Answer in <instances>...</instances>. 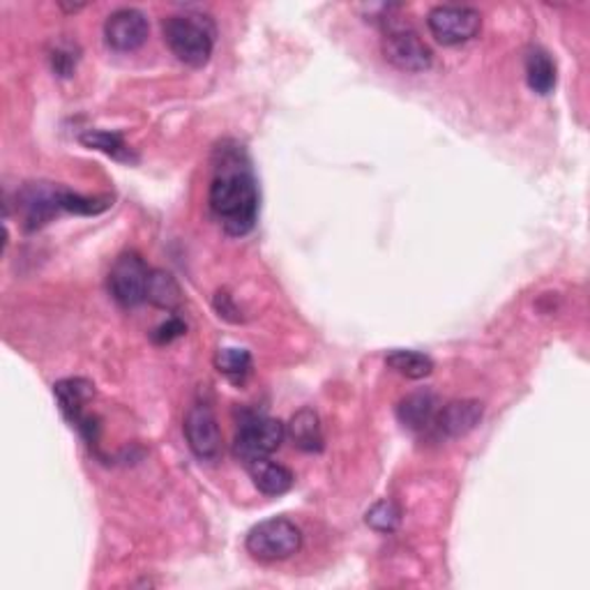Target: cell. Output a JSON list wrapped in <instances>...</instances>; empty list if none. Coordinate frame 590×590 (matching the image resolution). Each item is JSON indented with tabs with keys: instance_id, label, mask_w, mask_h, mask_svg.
I'll list each match as a JSON object with an SVG mask.
<instances>
[{
	"instance_id": "10",
	"label": "cell",
	"mask_w": 590,
	"mask_h": 590,
	"mask_svg": "<svg viewBox=\"0 0 590 590\" xmlns=\"http://www.w3.org/2000/svg\"><path fill=\"white\" fill-rule=\"evenodd\" d=\"M53 394H56L59 407L63 415L76 426L82 436L88 441V445L97 443V424L93 418L86 415V407L95 397V386L86 379H63L53 386Z\"/></svg>"
},
{
	"instance_id": "8",
	"label": "cell",
	"mask_w": 590,
	"mask_h": 590,
	"mask_svg": "<svg viewBox=\"0 0 590 590\" xmlns=\"http://www.w3.org/2000/svg\"><path fill=\"white\" fill-rule=\"evenodd\" d=\"M426 25L439 44L457 46L471 42L480 33L482 17L468 6H439L429 12Z\"/></svg>"
},
{
	"instance_id": "6",
	"label": "cell",
	"mask_w": 590,
	"mask_h": 590,
	"mask_svg": "<svg viewBox=\"0 0 590 590\" xmlns=\"http://www.w3.org/2000/svg\"><path fill=\"white\" fill-rule=\"evenodd\" d=\"M383 56L392 67L409 74L426 72L434 63V53L422 42V38L413 29H409V25L394 21L386 23Z\"/></svg>"
},
{
	"instance_id": "3",
	"label": "cell",
	"mask_w": 590,
	"mask_h": 590,
	"mask_svg": "<svg viewBox=\"0 0 590 590\" xmlns=\"http://www.w3.org/2000/svg\"><path fill=\"white\" fill-rule=\"evenodd\" d=\"M162 35L180 63L203 67L212 56L218 29H214L212 19L201 12H182L165 19Z\"/></svg>"
},
{
	"instance_id": "14",
	"label": "cell",
	"mask_w": 590,
	"mask_h": 590,
	"mask_svg": "<svg viewBox=\"0 0 590 590\" xmlns=\"http://www.w3.org/2000/svg\"><path fill=\"white\" fill-rule=\"evenodd\" d=\"M526 82L528 88L538 95H549L556 88L558 70L551 53L542 46H533L526 56Z\"/></svg>"
},
{
	"instance_id": "13",
	"label": "cell",
	"mask_w": 590,
	"mask_h": 590,
	"mask_svg": "<svg viewBox=\"0 0 590 590\" xmlns=\"http://www.w3.org/2000/svg\"><path fill=\"white\" fill-rule=\"evenodd\" d=\"M439 413V397L432 390H418L407 394L397 404V420L404 424L409 432H426L434 424Z\"/></svg>"
},
{
	"instance_id": "1",
	"label": "cell",
	"mask_w": 590,
	"mask_h": 590,
	"mask_svg": "<svg viewBox=\"0 0 590 590\" xmlns=\"http://www.w3.org/2000/svg\"><path fill=\"white\" fill-rule=\"evenodd\" d=\"M208 206L224 233L233 238L247 235L259 222V182L245 148L235 141H224L214 150Z\"/></svg>"
},
{
	"instance_id": "15",
	"label": "cell",
	"mask_w": 590,
	"mask_h": 590,
	"mask_svg": "<svg viewBox=\"0 0 590 590\" xmlns=\"http://www.w3.org/2000/svg\"><path fill=\"white\" fill-rule=\"evenodd\" d=\"M286 434L291 436L293 445L303 452H320L324 450V426L316 411L301 409L286 424Z\"/></svg>"
},
{
	"instance_id": "18",
	"label": "cell",
	"mask_w": 590,
	"mask_h": 590,
	"mask_svg": "<svg viewBox=\"0 0 590 590\" xmlns=\"http://www.w3.org/2000/svg\"><path fill=\"white\" fill-rule=\"evenodd\" d=\"M386 365L397 371L399 377L411 379V381H420L426 379L429 373L434 371V360L429 358L426 354L420 351H409V348H394L386 356Z\"/></svg>"
},
{
	"instance_id": "21",
	"label": "cell",
	"mask_w": 590,
	"mask_h": 590,
	"mask_svg": "<svg viewBox=\"0 0 590 590\" xmlns=\"http://www.w3.org/2000/svg\"><path fill=\"white\" fill-rule=\"evenodd\" d=\"M367 526L377 533H394L401 524V509L394 501L381 498L367 509Z\"/></svg>"
},
{
	"instance_id": "23",
	"label": "cell",
	"mask_w": 590,
	"mask_h": 590,
	"mask_svg": "<svg viewBox=\"0 0 590 590\" xmlns=\"http://www.w3.org/2000/svg\"><path fill=\"white\" fill-rule=\"evenodd\" d=\"M187 333V324L185 320H180L178 316H171L167 324L159 326L155 333H152V341L155 344H171L173 339L182 337Z\"/></svg>"
},
{
	"instance_id": "4",
	"label": "cell",
	"mask_w": 590,
	"mask_h": 590,
	"mask_svg": "<svg viewBox=\"0 0 590 590\" xmlns=\"http://www.w3.org/2000/svg\"><path fill=\"white\" fill-rule=\"evenodd\" d=\"M286 439V424L263 413H245L233 441L235 460L245 466L271 460Z\"/></svg>"
},
{
	"instance_id": "12",
	"label": "cell",
	"mask_w": 590,
	"mask_h": 590,
	"mask_svg": "<svg viewBox=\"0 0 590 590\" xmlns=\"http://www.w3.org/2000/svg\"><path fill=\"white\" fill-rule=\"evenodd\" d=\"M482 415H485V407L480 401L457 399L439 409L432 426L441 439H462L482 422Z\"/></svg>"
},
{
	"instance_id": "16",
	"label": "cell",
	"mask_w": 590,
	"mask_h": 590,
	"mask_svg": "<svg viewBox=\"0 0 590 590\" xmlns=\"http://www.w3.org/2000/svg\"><path fill=\"white\" fill-rule=\"evenodd\" d=\"M78 141H82L91 150H99L104 155H109L116 162L123 165H137L139 157L134 152L127 141L123 139V134L118 131H104V129H86L78 134Z\"/></svg>"
},
{
	"instance_id": "17",
	"label": "cell",
	"mask_w": 590,
	"mask_h": 590,
	"mask_svg": "<svg viewBox=\"0 0 590 590\" xmlns=\"http://www.w3.org/2000/svg\"><path fill=\"white\" fill-rule=\"evenodd\" d=\"M247 468H250V475L254 480L256 489L265 496H282L293 487V482H295L293 471L273 462V460L256 462Z\"/></svg>"
},
{
	"instance_id": "11",
	"label": "cell",
	"mask_w": 590,
	"mask_h": 590,
	"mask_svg": "<svg viewBox=\"0 0 590 590\" xmlns=\"http://www.w3.org/2000/svg\"><path fill=\"white\" fill-rule=\"evenodd\" d=\"M150 23L137 8H120L104 21V42L118 53H131L146 44Z\"/></svg>"
},
{
	"instance_id": "7",
	"label": "cell",
	"mask_w": 590,
	"mask_h": 590,
	"mask_svg": "<svg viewBox=\"0 0 590 590\" xmlns=\"http://www.w3.org/2000/svg\"><path fill=\"white\" fill-rule=\"evenodd\" d=\"M152 271L137 252H127L116 259L109 273V291L114 301L125 307L134 309L148 301V286H150Z\"/></svg>"
},
{
	"instance_id": "22",
	"label": "cell",
	"mask_w": 590,
	"mask_h": 590,
	"mask_svg": "<svg viewBox=\"0 0 590 590\" xmlns=\"http://www.w3.org/2000/svg\"><path fill=\"white\" fill-rule=\"evenodd\" d=\"M78 63V49L72 42H59L51 51V67L59 76H72Z\"/></svg>"
},
{
	"instance_id": "2",
	"label": "cell",
	"mask_w": 590,
	"mask_h": 590,
	"mask_svg": "<svg viewBox=\"0 0 590 590\" xmlns=\"http://www.w3.org/2000/svg\"><path fill=\"white\" fill-rule=\"evenodd\" d=\"M112 206L109 199H91L53 182H25L17 194V210L25 231H38L63 212L99 214Z\"/></svg>"
},
{
	"instance_id": "9",
	"label": "cell",
	"mask_w": 590,
	"mask_h": 590,
	"mask_svg": "<svg viewBox=\"0 0 590 590\" xmlns=\"http://www.w3.org/2000/svg\"><path fill=\"white\" fill-rule=\"evenodd\" d=\"M182 432L187 445L201 462H218L222 454V432L214 411L208 404H194L185 415Z\"/></svg>"
},
{
	"instance_id": "19",
	"label": "cell",
	"mask_w": 590,
	"mask_h": 590,
	"mask_svg": "<svg viewBox=\"0 0 590 590\" xmlns=\"http://www.w3.org/2000/svg\"><path fill=\"white\" fill-rule=\"evenodd\" d=\"M214 367H218V371L224 373L226 379L240 383L250 377L252 356L245 348H222V351L214 356Z\"/></svg>"
},
{
	"instance_id": "20",
	"label": "cell",
	"mask_w": 590,
	"mask_h": 590,
	"mask_svg": "<svg viewBox=\"0 0 590 590\" xmlns=\"http://www.w3.org/2000/svg\"><path fill=\"white\" fill-rule=\"evenodd\" d=\"M148 301L157 307L176 309L180 305V286L173 275L165 271H152L150 286H148Z\"/></svg>"
},
{
	"instance_id": "5",
	"label": "cell",
	"mask_w": 590,
	"mask_h": 590,
	"mask_svg": "<svg viewBox=\"0 0 590 590\" xmlns=\"http://www.w3.org/2000/svg\"><path fill=\"white\" fill-rule=\"evenodd\" d=\"M245 547L263 562L286 560L303 549V530L286 517L265 519L247 533Z\"/></svg>"
}]
</instances>
